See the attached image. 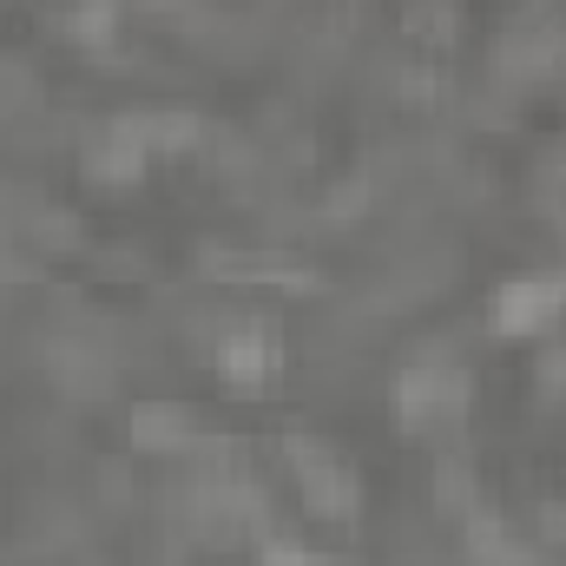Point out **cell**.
<instances>
[{
	"label": "cell",
	"mask_w": 566,
	"mask_h": 566,
	"mask_svg": "<svg viewBox=\"0 0 566 566\" xmlns=\"http://www.w3.org/2000/svg\"><path fill=\"white\" fill-rule=\"evenodd\" d=\"M554 310H560V283L554 277H514V283H501V296H494V323H501L507 336L541 329Z\"/></svg>",
	"instance_id": "1"
}]
</instances>
